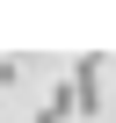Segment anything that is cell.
Wrapping results in <instances>:
<instances>
[{
    "mask_svg": "<svg viewBox=\"0 0 116 123\" xmlns=\"http://www.w3.org/2000/svg\"><path fill=\"white\" fill-rule=\"evenodd\" d=\"M65 80H73V109H80V123H94V116H102V58H80Z\"/></svg>",
    "mask_w": 116,
    "mask_h": 123,
    "instance_id": "cell-1",
    "label": "cell"
},
{
    "mask_svg": "<svg viewBox=\"0 0 116 123\" xmlns=\"http://www.w3.org/2000/svg\"><path fill=\"white\" fill-rule=\"evenodd\" d=\"M36 123H80V109H73V80H65V73L51 80V94H44V116H36Z\"/></svg>",
    "mask_w": 116,
    "mask_h": 123,
    "instance_id": "cell-2",
    "label": "cell"
},
{
    "mask_svg": "<svg viewBox=\"0 0 116 123\" xmlns=\"http://www.w3.org/2000/svg\"><path fill=\"white\" fill-rule=\"evenodd\" d=\"M22 80V58H0V87H15Z\"/></svg>",
    "mask_w": 116,
    "mask_h": 123,
    "instance_id": "cell-3",
    "label": "cell"
}]
</instances>
